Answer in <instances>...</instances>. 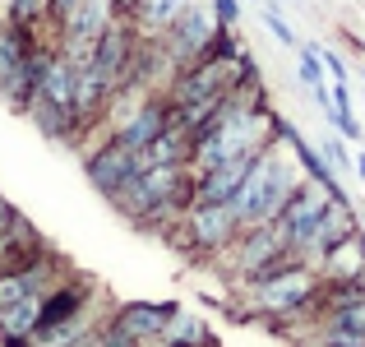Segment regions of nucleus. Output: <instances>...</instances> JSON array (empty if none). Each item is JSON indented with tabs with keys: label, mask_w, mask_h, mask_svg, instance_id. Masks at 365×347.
Listing matches in <instances>:
<instances>
[{
	"label": "nucleus",
	"mask_w": 365,
	"mask_h": 347,
	"mask_svg": "<svg viewBox=\"0 0 365 347\" xmlns=\"http://www.w3.org/2000/svg\"><path fill=\"white\" fill-rule=\"evenodd\" d=\"M324 116H329V125L342 134V139H365V125L356 121V111H333V107H324Z\"/></svg>",
	"instance_id": "nucleus-17"
},
{
	"label": "nucleus",
	"mask_w": 365,
	"mask_h": 347,
	"mask_svg": "<svg viewBox=\"0 0 365 347\" xmlns=\"http://www.w3.org/2000/svg\"><path fill=\"white\" fill-rule=\"evenodd\" d=\"M301 181H305L301 162H296V153H292V144H287V134L277 130V139H273V144H264V149L255 153V162H250L245 181L236 186V195H232V213H236V223H241V227L273 223Z\"/></svg>",
	"instance_id": "nucleus-1"
},
{
	"label": "nucleus",
	"mask_w": 365,
	"mask_h": 347,
	"mask_svg": "<svg viewBox=\"0 0 365 347\" xmlns=\"http://www.w3.org/2000/svg\"><path fill=\"white\" fill-rule=\"evenodd\" d=\"M51 51L56 46L42 33H28V28H14L9 19H0V98L9 107L24 111L28 93H33V84Z\"/></svg>",
	"instance_id": "nucleus-3"
},
{
	"label": "nucleus",
	"mask_w": 365,
	"mask_h": 347,
	"mask_svg": "<svg viewBox=\"0 0 365 347\" xmlns=\"http://www.w3.org/2000/svg\"><path fill=\"white\" fill-rule=\"evenodd\" d=\"M180 9H185V0H134L130 19H134V28H139L143 37H162L171 24H176Z\"/></svg>",
	"instance_id": "nucleus-12"
},
{
	"label": "nucleus",
	"mask_w": 365,
	"mask_h": 347,
	"mask_svg": "<svg viewBox=\"0 0 365 347\" xmlns=\"http://www.w3.org/2000/svg\"><path fill=\"white\" fill-rule=\"evenodd\" d=\"M351 167H356V176L365 181V153H361V158H351Z\"/></svg>",
	"instance_id": "nucleus-20"
},
{
	"label": "nucleus",
	"mask_w": 365,
	"mask_h": 347,
	"mask_svg": "<svg viewBox=\"0 0 365 347\" xmlns=\"http://www.w3.org/2000/svg\"><path fill=\"white\" fill-rule=\"evenodd\" d=\"M213 9L222 24H241V0H213Z\"/></svg>",
	"instance_id": "nucleus-18"
},
{
	"label": "nucleus",
	"mask_w": 365,
	"mask_h": 347,
	"mask_svg": "<svg viewBox=\"0 0 365 347\" xmlns=\"http://www.w3.org/2000/svg\"><path fill=\"white\" fill-rule=\"evenodd\" d=\"M333 195H338V186H324V181H310V176H305L301 186L292 190V199L282 204V213L273 218V223L287 231V246H296V241L310 231V223L324 213V208H329Z\"/></svg>",
	"instance_id": "nucleus-9"
},
{
	"label": "nucleus",
	"mask_w": 365,
	"mask_h": 347,
	"mask_svg": "<svg viewBox=\"0 0 365 347\" xmlns=\"http://www.w3.org/2000/svg\"><path fill=\"white\" fill-rule=\"evenodd\" d=\"M185 158H190V130L176 121H167V130L143 149V167H153V162H185Z\"/></svg>",
	"instance_id": "nucleus-13"
},
{
	"label": "nucleus",
	"mask_w": 365,
	"mask_h": 347,
	"mask_svg": "<svg viewBox=\"0 0 365 347\" xmlns=\"http://www.w3.org/2000/svg\"><path fill=\"white\" fill-rule=\"evenodd\" d=\"M361 74H365V70H361Z\"/></svg>",
	"instance_id": "nucleus-23"
},
{
	"label": "nucleus",
	"mask_w": 365,
	"mask_h": 347,
	"mask_svg": "<svg viewBox=\"0 0 365 347\" xmlns=\"http://www.w3.org/2000/svg\"><path fill=\"white\" fill-rule=\"evenodd\" d=\"M356 227H361V213L347 204V195L338 190V195L329 199V208H324V213L314 218L310 231H305V236L296 241L292 250H296V259H301V264H310V268H314V264L324 259V250H329V246H338L342 236H351Z\"/></svg>",
	"instance_id": "nucleus-7"
},
{
	"label": "nucleus",
	"mask_w": 365,
	"mask_h": 347,
	"mask_svg": "<svg viewBox=\"0 0 365 347\" xmlns=\"http://www.w3.org/2000/svg\"><path fill=\"white\" fill-rule=\"evenodd\" d=\"M167 121H171V102H167V93H153V98L143 102V107L134 111L130 121H125L120 130L111 134V139H120V144H130V149H139V153H143L162 130H167Z\"/></svg>",
	"instance_id": "nucleus-11"
},
{
	"label": "nucleus",
	"mask_w": 365,
	"mask_h": 347,
	"mask_svg": "<svg viewBox=\"0 0 365 347\" xmlns=\"http://www.w3.org/2000/svg\"><path fill=\"white\" fill-rule=\"evenodd\" d=\"M79 158H83V171H88L93 190H98L102 199H111L125 181L143 167V153L130 149V144H120V139H111V134L102 144H93L88 153H79Z\"/></svg>",
	"instance_id": "nucleus-6"
},
{
	"label": "nucleus",
	"mask_w": 365,
	"mask_h": 347,
	"mask_svg": "<svg viewBox=\"0 0 365 347\" xmlns=\"http://www.w3.org/2000/svg\"><path fill=\"white\" fill-rule=\"evenodd\" d=\"M296 347H333V343H324V338H314V333H301V338H292Z\"/></svg>",
	"instance_id": "nucleus-19"
},
{
	"label": "nucleus",
	"mask_w": 365,
	"mask_h": 347,
	"mask_svg": "<svg viewBox=\"0 0 365 347\" xmlns=\"http://www.w3.org/2000/svg\"><path fill=\"white\" fill-rule=\"evenodd\" d=\"M74 89H79V61H70L65 51H51L37 74L33 93L24 102V116H33V125L56 144L79 139V116H74Z\"/></svg>",
	"instance_id": "nucleus-2"
},
{
	"label": "nucleus",
	"mask_w": 365,
	"mask_h": 347,
	"mask_svg": "<svg viewBox=\"0 0 365 347\" xmlns=\"http://www.w3.org/2000/svg\"><path fill=\"white\" fill-rule=\"evenodd\" d=\"M259 19H264V28H268V33H273V42H277V46H292V51H296V46H301V37H296V28L287 24V19L277 14L273 5H259Z\"/></svg>",
	"instance_id": "nucleus-15"
},
{
	"label": "nucleus",
	"mask_w": 365,
	"mask_h": 347,
	"mask_svg": "<svg viewBox=\"0 0 365 347\" xmlns=\"http://www.w3.org/2000/svg\"><path fill=\"white\" fill-rule=\"evenodd\" d=\"M241 231L236 223L232 204H208V199H190V208L180 213V223L167 231L162 241H171L176 250H185V255L195 259H213L217 250L227 246V241Z\"/></svg>",
	"instance_id": "nucleus-4"
},
{
	"label": "nucleus",
	"mask_w": 365,
	"mask_h": 347,
	"mask_svg": "<svg viewBox=\"0 0 365 347\" xmlns=\"http://www.w3.org/2000/svg\"><path fill=\"white\" fill-rule=\"evenodd\" d=\"M176 311H180L176 301H125V306H111L107 329L116 338H125L130 347H153Z\"/></svg>",
	"instance_id": "nucleus-8"
},
{
	"label": "nucleus",
	"mask_w": 365,
	"mask_h": 347,
	"mask_svg": "<svg viewBox=\"0 0 365 347\" xmlns=\"http://www.w3.org/2000/svg\"><path fill=\"white\" fill-rule=\"evenodd\" d=\"M314 273H319L324 283H361V273H365V227H356L351 236H342L338 246L324 250Z\"/></svg>",
	"instance_id": "nucleus-10"
},
{
	"label": "nucleus",
	"mask_w": 365,
	"mask_h": 347,
	"mask_svg": "<svg viewBox=\"0 0 365 347\" xmlns=\"http://www.w3.org/2000/svg\"><path fill=\"white\" fill-rule=\"evenodd\" d=\"M222 19H217V9H213V0H185V9L176 14V24L162 33V46L171 51V61L185 70L195 56H204L208 46L217 42V33H222Z\"/></svg>",
	"instance_id": "nucleus-5"
},
{
	"label": "nucleus",
	"mask_w": 365,
	"mask_h": 347,
	"mask_svg": "<svg viewBox=\"0 0 365 347\" xmlns=\"http://www.w3.org/2000/svg\"><path fill=\"white\" fill-rule=\"evenodd\" d=\"M116 5H120V9H125V14H130V9H134V0H116Z\"/></svg>",
	"instance_id": "nucleus-21"
},
{
	"label": "nucleus",
	"mask_w": 365,
	"mask_h": 347,
	"mask_svg": "<svg viewBox=\"0 0 365 347\" xmlns=\"http://www.w3.org/2000/svg\"><path fill=\"white\" fill-rule=\"evenodd\" d=\"M319 153H324V162H329L333 171H351V153H347V139L342 134H329V139H319Z\"/></svg>",
	"instance_id": "nucleus-16"
},
{
	"label": "nucleus",
	"mask_w": 365,
	"mask_h": 347,
	"mask_svg": "<svg viewBox=\"0 0 365 347\" xmlns=\"http://www.w3.org/2000/svg\"><path fill=\"white\" fill-rule=\"evenodd\" d=\"M356 46H361V51H365V37H356Z\"/></svg>",
	"instance_id": "nucleus-22"
},
{
	"label": "nucleus",
	"mask_w": 365,
	"mask_h": 347,
	"mask_svg": "<svg viewBox=\"0 0 365 347\" xmlns=\"http://www.w3.org/2000/svg\"><path fill=\"white\" fill-rule=\"evenodd\" d=\"M296 79H301L305 89H319L324 84V61H319V51H314V42L296 46Z\"/></svg>",
	"instance_id": "nucleus-14"
}]
</instances>
